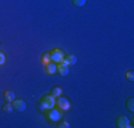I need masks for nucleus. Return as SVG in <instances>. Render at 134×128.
I'll return each mask as SVG.
<instances>
[{
	"label": "nucleus",
	"instance_id": "obj_14",
	"mask_svg": "<svg viewBox=\"0 0 134 128\" xmlns=\"http://www.w3.org/2000/svg\"><path fill=\"white\" fill-rule=\"evenodd\" d=\"M127 108H129L130 111H134V100L133 98H129V100H127Z\"/></svg>",
	"mask_w": 134,
	"mask_h": 128
},
{
	"label": "nucleus",
	"instance_id": "obj_4",
	"mask_svg": "<svg viewBox=\"0 0 134 128\" xmlns=\"http://www.w3.org/2000/svg\"><path fill=\"white\" fill-rule=\"evenodd\" d=\"M117 127L119 128H131L133 125L130 124V121H129V118L127 117H124V115H121V117L117 118Z\"/></svg>",
	"mask_w": 134,
	"mask_h": 128
},
{
	"label": "nucleus",
	"instance_id": "obj_8",
	"mask_svg": "<svg viewBox=\"0 0 134 128\" xmlns=\"http://www.w3.org/2000/svg\"><path fill=\"white\" fill-rule=\"evenodd\" d=\"M62 63L67 64V66H74V64L77 63V59H76V56H73V54H69V56L63 57V61Z\"/></svg>",
	"mask_w": 134,
	"mask_h": 128
},
{
	"label": "nucleus",
	"instance_id": "obj_15",
	"mask_svg": "<svg viewBox=\"0 0 134 128\" xmlns=\"http://www.w3.org/2000/svg\"><path fill=\"white\" fill-rule=\"evenodd\" d=\"M41 61H43L44 66H46V64H49L50 61H52V59H50V53H49V54H44L43 59H41Z\"/></svg>",
	"mask_w": 134,
	"mask_h": 128
},
{
	"label": "nucleus",
	"instance_id": "obj_16",
	"mask_svg": "<svg viewBox=\"0 0 134 128\" xmlns=\"http://www.w3.org/2000/svg\"><path fill=\"white\" fill-rule=\"evenodd\" d=\"M127 80H129V81H133V80H134V73L133 71L127 73Z\"/></svg>",
	"mask_w": 134,
	"mask_h": 128
},
{
	"label": "nucleus",
	"instance_id": "obj_6",
	"mask_svg": "<svg viewBox=\"0 0 134 128\" xmlns=\"http://www.w3.org/2000/svg\"><path fill=\"white\" fill-rule=\"evenodd\" d=\"M69 67L70 66H67V64H64V63H59L57 64V73H59L60 75H67L69 74Z\"/></svg>",
	"mask_w": 134,
	"mask_h": 128
},
{
	"label": "nucleus",
	"instance_id": "obj_2",
	"mask_svg": "<svg viewBox=\"0 0 134 128\" xmlns=\"http://www.w3.org/2000/svg\"><path fill=\"white\" fill-rule=\"evenodd\" d=\"M56 105L60 108V110H63V111H67L70 108V102L67 98H63L62 95L60 97H57V100H56Z\"/></svg>",
	"mask_w": 134,
	"mask_h": 128
},
{
	"label": "nucleus",
	"instance_id": "obj_13",
	"mask_svg": "<svg viewBox=\"0 0 134 128\" xmlns=\"http://www.w3.org/2000/svg\"><path fill=\"white\" fill-rule=\"evenodd\" d=\"M86 2H87V0H73V4H74L76 7H83V6L86 4Z\"/></svg>",
	"mask_w": 134,
	"mask_h": 128
},
{
	"label": "nucleus",
	"instance_id": "obj_5",
	"mask_svg": "<svg viewBox=\"0 0 134 128\" xmlns=\"http://www.w3.org/2000/svg\"><path fill=\"white\" fill-rule=\"evenodd\" d=\"M49 120L50 121H54V123L60 121V120H62V113H60V111H57V110H54V108H52V110H50V113H49Z\"/></svg>",
	"mask_w": 134,
	"mask_h": 128
},
{
	"label": "nucleus",
	"instance_id": "obj_17",
	"mask_svg": "<svg viewBox=\"0 0 134 128\" xmlns=\"http://www.w3.org/2000/svg\"><path fill=\"white\" fill-rule=\"evenodd\" d=\"M4 61H6V56L3 53H0V66H2V64H4Z\"/></svg>",
	"mask_w": 134,
	"mask_h": 128
},
{
	"label": "nucleus",
	"instance_id": "obj_18",
	"mask_svg": "<svg viewBox=\"0 0 134 128\" xmlns=\"http://www.w3.org/2000/svg\"><path fill=\"white\" fill-rule=\"evenodd\" d=\"M59 127H60V128H69L70 125H69V123H60Z\"/></svg>",
	"mask_w": 134,
	"mask_h": 128
},
{
	"label": "nucleus",
	"instance_id": "obj_11",
	"mask_svg": "<svg viewBox=\"0 0 134 128\" xmlns=\"http://www.w3.org/2000/svg\"><path fill=\"white\" fill-rule=\"evenodd\" d=\"M62 92H63V90H62V87H54V88L52 90V95H53L54 98L60 97V95H62Z\"/></svg>",
	"mask_w": 134,
	"mask_h": 128
},
{
	"label": "nucleus",
	"instance_id": "obj_7",
	"mask_svg": "<svg viewBox=\"0 0 134 128\" xmlns=\"http://www.w3.org/2000/svg\"><path fill=\"white\" fill-rule=\"evenodd\" d=\"M26 102L23 100H14L13 101V110H17V111H24L26 110Z\"/></svg>",
	"mask_w": 134,
	"mask_h": 128
},
{
	"label": "nucleus",
	"instance_id": "obj_12",
	"mask_svg": "<svg viewBox=\"0 0 134 128\" xmlns=\"http://www.w3.org/2000/svg\"><path fill=\"white\" fill-rule=\"evenodd\" d=\"M3 111H4V113H12V111H13V104L7 101L4 105H3Z\"/></svg>",
	"mask_w": 134,
	"mask_h": 128
},
{
	"label": "nucleus",
	"instance_id": "obj_3",
	"mask_svg": "<svg viewBox=\"0 0 134 128\" xmlns=\"http://www.w3.org/2000/svg\"><path fill=\"white\" fill-rule=\"evenodd\" d=\"M63 57H64V54H63L60 50H53L52 53H50V59H52V61L56 63V64L62 63L63 61Z\"/></svg>",
	"mask_w": 134,
	"mask_h": 128
},
{
	"label": "nucleus",
	"instance_id": "obj_1",
	"mask_svg": "<svg viewBox=\"0 0 134 128\" xmlns=\"http://www.w3.org/2000/svg\"><path fill=\"white\" fill-rule=\"evenodd\" d=\"M41 105H43L46 110H52V108L56 107V98H54L52 94L44 95V97L41 98Z\"/></svg>",
	"mask_w": 134,
	"mask_h": 128
},
{
	"label": "nucleus",
	"instance_id": "obj_9",
	"mask_svg": "<svg viewBox=\"0 0 134 128\" xmlns=\"http://www.w3.org/2000/svg\"><path fill=\"white\" fill-rule=\"evenodd\" d=\"M46 73L47 74H50V75H53V74H56L57 73V64L56 63H49V64H46Z\"/></svg>",
	"mask_w": 134,
	"mask_h": 128
},
{
	"label": "nucleus",
	"instance_id": "obj_10",
	"mask_svg": "<svg viewBox=\"0 0 134 128\" xmlns=\"http://www.w3.org/2000/svg\"><path fill=\"white\" fill-rule=\"evenodd\" d=\"M4 100L9 101V102H13L16 100V94L12 91V90H7V91L4 92Z\"/></svg>",
	"mask_w": 134,
	"mask_h": 128
}]
</instances>
